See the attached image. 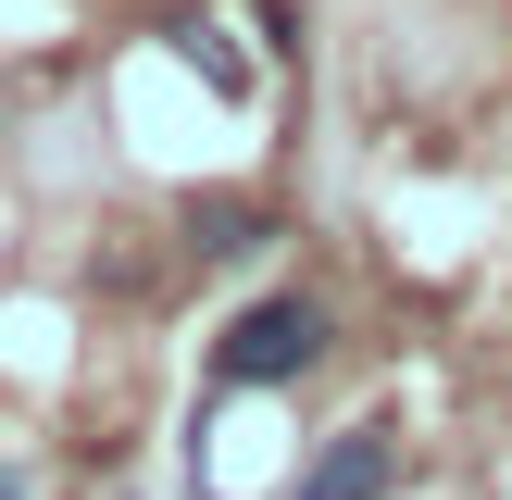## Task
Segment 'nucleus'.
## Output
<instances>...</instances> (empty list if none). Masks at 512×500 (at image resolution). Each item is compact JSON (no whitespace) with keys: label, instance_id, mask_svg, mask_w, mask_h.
<instances>
[{"label":"nucleus","instance_id":"f257e3e1","mask_svg":"<svg viewBox=\"0 0 512 500\" xmlns=\"http://www.w3.org/2000/svg\"><path fill=\"white\" fill-rule=\"evenodd\" d=\"M325 350H338V313H325L313 288H275V300H250V313H225L213 388H300Z\"/></svg>","mask_w":512,"mask_h":500},{"label":"nucleus","instance_id":"f03ea898","mask_svg":"<svg viewBox=\"0 0 512 500\" xmlns=\"http://www.w3.org/2000/svg\"><path fill=\"white\" fill-rule=\"evenodd\" d=\"M388 488H400V438L388 425H350V438L313 450V475H300L288 500H388Z\"/></svg>","mask_w":512,"mask_h":500},{"label":"nucleus","instance_id":"7ed1b4c3","mask_svg":"<svg viewBox=\"0 0 512 500\" xmlns=\"http://www.w3.org/2000/svg\"><path fill=\"white\" fill-rule=\"evenodd\" d=\"M200 263H238V250H263V213H238V200H200Z\"/></svg>","mask_w":512,"mask_h":500},{"label":"nucleus","instance_id":"20e7f679","mask_svg":"<svg viewBox=\"0 0 512 500\" xmlns=\"http://www.w3.org/2000/svg\"><path fill=\"white\" fill-rule=\"evenodd\" d=\"M175 50H188V63H200V75H213V88H250V63H238V50H225V38H213V25H175Z\"/></svg>","mask_w":512,"mask_h":500},{"label":"nucleus","instance_id":"39448f33","mask_svg":"<svg viewBox=\"0 0 512 500\" xmlns=\"http://www.w3.org/2000/svg\"><path fill=\"white\" fill-rule=\"evenodd\" d=\"M0 500H25V475H13V463H0Z\"/></svg>","mask_w":512,"mask_h":500}]
</instances>
